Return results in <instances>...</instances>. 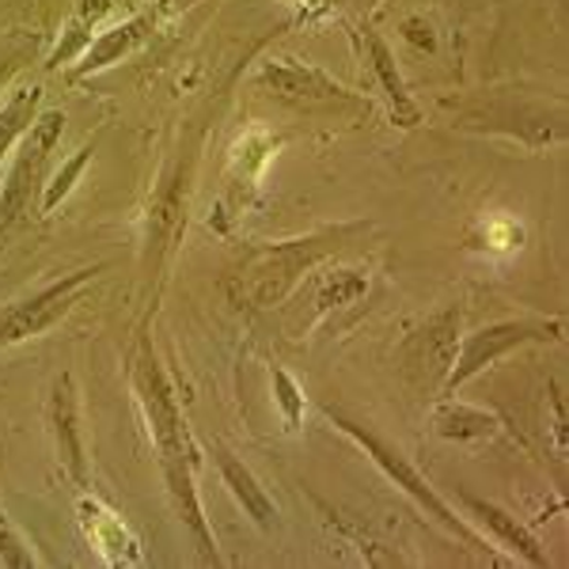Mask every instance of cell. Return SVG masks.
<instances>
[{
  "mask_svg": "<svg viewBox=\"0 0 569 569\" xmlns=\"http://www.w3.org/2000/svg\"><path fill=\"white\" fill-rule=\"evenodd\" d=\"M350 232V228H338V232H319L308 240H289V243H273L251 254V262L243 266V292L254 305H278L284 292L297 284L300 273L308 266H316L319 259H327L338 247V240Z\"/></svg>",
  "mask_w": 569,
  "mask_h": 569,
  "instance_id": "cell-3",
  "label": "cell"
},
{
  "mask_svg": "<svg viewBox=\"0 0 569 569\" xmlns=\"http://www.w3.org/2000/svg\"><path fill=\"white\" fill-rule=\"evenodd\" d=\"M163 20V8H144V12L130 16L126 23L110 27V31L96 34L91 46L84 53H80V66H77V77H88V72H99V69H110L114 61L130 58L133 50H141L144 42L152 39V31L160 27Z\"/></svg>",
  "mask_w": 569,
  "mask_h": 569,
  "instance_id": "cell-9",
  "label": "cell"
},
{
  "mask_svg": "<svg viewBox=\"0 0 569 569\" xmlns=\"http://www.w3.org/2000/svg\"><path fill=\"white\" fill-rule=\"evenodd\" d=\"M88 160H91V144H84V149L72 156L69 163H61V168L53 171V179L46 182V190H42V206H39L42 213H53V209L72 194V187H77V179H80V171H84Z\"/></svg>",
  "mask_w": 569,
  "mask_h": 569,
  "instance_id": "cell-17",
  "label": "cell"
},
{
  "mask_svg": "<svg viewBox=\"0 0 569 569\" xmlns=\"http://www.w3.org/2000/svg\"><path fill=\"white\" fill-rule=\"evenodd\" d=\"M365 39H369V53H372L376 77H380L383 91L391 96V114H395V122H399V126H415V122H418V107H415V99L407 96V88H402V77H399V69H395V58H391V46L383 42L376 31H369Z\"/></svg>",
  "mask_w": 569,
  "mask_h": 569,
  "instance_id": "cell-15",
  "label": "cell"
},
{
  "mask_svg": "<svg viewBox=\"0 0 569 569\" xmlns=\"http://www.w3.org/2000/svg\"><path fill=\"white\" fill-rule=\"evenodd\" d=\"M39 103H42V88L39 84H23L16 88L12 96L0 103V163L4 156L23 141V133L34 126L39 118Z\"/></svg>",
  "mask_w": 569,
  "mask_h": 569,
  "instance_id": "cell-13",
  "label": "cell"
},
{
  "mask_svg": "<svg viewBox=\"0 0 569 569\" xmlns=\"http://www.w3.org/2000/svg\"><path fill=\"white\" fill-rule=\"evenodd\" d=\"M50 433L53 448H58V463L72 475L77 486H88V456H84V429H80V407H77V388H72V376H61L53 383L50 407Z\"/></svg>",
  "mask_w": 569,
  "mask_h": 569,
  "instance_id": "cell-8",
  "label": "cell"
},
{
  "mask_svg": "<svg viewBox=\"0 0 569 569\" xmlns=\"http://www.w3.org/2000/svg\"><path fill=\"white\" fill-rule=\"evenodd\" d=\"M213 460L220 467V479H224L228 493H232L236 501H240V509L247 512V517L254 520L262 531L273 528V517H278V505L270 501V493L262 490L259 479H254V471L247 467L243 460H236L232 452H228L224 445L213 448Z\"/></svg>",
  "mask_w": 569,
  "mask_h": 569,
  "instance_id": "cell-11",
  "label": "cell"
},
{
  "mask_svg": "<svg viewBox=\"0 0 569 569\" xmlns=\"http://www.w3.org/2000/svg\"><path fill=\"white\" fill-rule=\"evenodd\" d=\"M467 505H471V512H479V520H482L486 528H493V536H498L501 543L512 550V555H520L531 566H547V555L539 550L536 539H531V531H525V528L517 525V517H509V512L498 509L493 501L467 498Z\"/></svg>",
  "mask_w": 569,
  "mask_h": 569,
  "instance_id": "cell-14",
  "label": "cell"
},
{
  "mask_svg": "<svg viewBox=\"0 0 569 569\" xmlns=\"http://www.w3.org/2000/svg\"><path fill=\"white\" fill-rule=\"evenodd\" d=\"M0 566H12V569H31L39 566L34 550L27 547V539L8 525V512L0 509Z\"/></svg>",
  "mask_w": 569,
  "mask_h": 569,
  "instance_id": "cell-18",
  "label": "cell"
},
{
  "mask_svg": "<svg viewBox=\"0 0 569 569\" xmlns=\"http://www.w3.org/2000/svg\"><path fill=\"white\" fill-rule=\"evenodd\" d=\"M179 4H194V0H179ZM292 4H300L308 16H319V12H330V8H338V0H292Z\"/></svg>",
  "mask_w": 569,
  "mask_h": 569,
  "instance_id": "cell-20",
  "label": "cell"
},
{
  "mask_svg": "<svg viewBox=\"0 0 569 569\" xmlns=\"http://www.w3.org/2000/svg\"><path fill=\"white\" fill-rule=\"evenodd\" d=\"M110 12V0H80V8L69 16L66 23V34H61L58 50L50 53V61H46V69H61L69 66L72 58H80V53L88 50L91 39H96V27L103 23V16Z\"/></svg>",
  "mask_w": 569,
  "mask_h": 569,
  "instance_id": "cell-12",
  "label": "cell"
},
{
  "mask_svg": "<svg viewBox=\"0 0 569 569\" xmlns=\"http://www.w3.org/2000/svg\"><path fill=\"white\" fill-rule=\"evenodd\" d=\"M433 426L448 440H486L498 433V418L479 407H463V402H445L433 415Z\"/></svg>",
  "mask_w": 569,
  "mask_h": 569,
  "instance_id": "cell-16",
  "label": "cell"
},
{
  "mask_svg": "<svg viewBox=\"0 0 569 569\" xmlns=\"http://www.w3.org/2000/svg\"><path fill=\"white\" fill-rule=\"evenodd\" d=\"M96 273H103V262L84 266V270H72L61 281L46 284V289L31 292V297L16 300L12 308L0 311V350H4V346H16V342H27V338H39L50 327H58L61 319L77 308L80 292L88 289V281L96 278Z\"/></svg>",
  "mask_w": 569,
  "mask_h": 569,
  "instance_id": "cell-5",
  "label": "cell"
},
{
  "mask_svg": "<svg viewBox=\"0 0 569 569\" xmlns=\"http://www.w3.org/2000/svg\"><path fill=\"white\" fill-rule=\"evenodd\" d=\"M133 391L144 407V418H149V433H152L156 456H160V471H163V482H168L171 509H176V517L187 525L190 536H194L201 562L220 566L217 539L206 525L198 482H194V445H190L176 388H171V380L163 376L160 361H156L152 346L144 342V338H141V350L133 357Z\"/></svg>",
  "mask_w": 569,
  "mask_h": 569,
  "instance_id": "cell-1",
  "label": "cell"
},
{
  "mask_svg": "<svg viewBox=\"0 0 569 569\" xmlns=\"http://www.w3.org/2000/svg\"><path fill=\"white\" fill-rule=\"evenodd\" d=\"M77 512H80V525H84L91 547L103 555L107 566H137L141 562V543L126 520L118 512H110L103 501L96 498H80L77 501Z\"/></svg>",
  "mask_w": 569,
  "mask_h": 569,
  "instance_id": "cell-10",
  "label": "cell"
},
{
  "mask_svg": "<svg viewBox=\"0 0 569 569\" xmlns=\"http://www.w3.org/2000/svg\"><path fill=\"white\" fill-rule=\"evenodd\" d=\"M259 84L270 88L281 99H297V103H316V99H342V103H361V96L338 84L330 72L308 66L297 58H273L259 69Z\"/></svg>",
  "mask_w": 569,
  "mask_h": 569,
  "instance_id": "cell-7",
  "label": "cell"
},
{
  "mask_svg": "<svg viewBox=\"0 0 569 569\" xmlns=\"http://www.w3.org/2000/svg\"><path fill=\"white\" fill-rule=\"evenodd\" d=\"M273 395H278V407L289 429H300V418H305V395H300L297 380H292L284 369H273Z\"/></svg>",
  "mask_w": 569,
  "mask_h": 569,
  "instance_id": "cell-19",
  "label": "cell"
},
{
  "mask_svg": "<svg viewBox=\"0 0 569 569\" xmlns=\"http://www.w3.org/2000/svg\"><path fill=\"white\" fill-rule=\"evenodd\" d=\"M547 338H562V319H505V323L475 330V335H467V342L460 346V357H456L452 369L445 376V391L448 395L460 391L471 376L490 369L498 357L528 342H547Z\"/></svg>",
  "mask_w": 569,
  "mask_h": 569,
  "instance_id": "cell-6",
  "label": "cell"
},
{
  "mask_svg": "<svg viewBox=\"0 0 569 569\" xmlns=\"http://www.w3.org/2000/svg\"><path fill=\"white\" fill-rule=\"evenodd\" d=\"M327 415H330V421H335V426L342 429L346 437H353L357 445H361L365 452L372 456V463L380 467V471L388 475V479H391L395 486H399L402 493H410V498H415V501L421 505V509L429 512V517H437L440 525H445L448 531H456V536H460L467 547H475V550H490V543H486L482 536H475V531L467 528L452 509H448V501H440V498H437V490H433V486H429L426 475H421L415 463H407V456H402L399 448H391L388 440H380L376 433H369V429H361V426H357V421L342 418V415H335V410H330V407H327Z\"/></svg>",
  "mask_w": 569,
  "mask_h": 569,
  "instance_id": "cell-4",
  "label": "cell"
},
{
  "mask_svg": "<svg viewBox=\"0 0 569 569\" xmlns=\"http://www.w3.org/2000/svg\"><path fill=\"white\" fill-rule=\"evenodd\" d=\"M61 130H66V114L50 110V114L34 118V126L23 133L20 156H16L4 190H0V240L31 213L39 190H46V163H50V152L58 149Z\"/></svg>",
  "mask_w": 569,
  "mask_h": 569,
  "instance_id": "cell-2",
  "label": "cell"
}]
</instances>
